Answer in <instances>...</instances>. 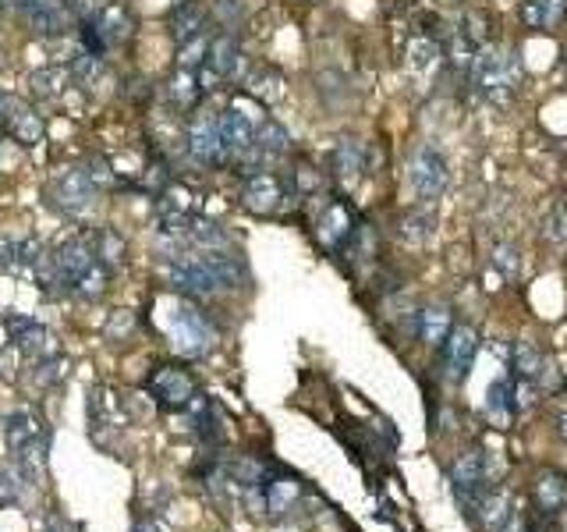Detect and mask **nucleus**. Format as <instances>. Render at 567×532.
<instances>
[{"label": "nucleus", "instance_id": "23", "mask_svg": "<svg viewBox=\"0 0 567 532\" xmlns=\"http://www.w3.org/2000/svg\"><path fill=\"white\" fill-rule=\"evenodd\" d=\"M202 259L210 263L213 277H217L220 291H234L241 288V284L249 281V270H245V263H241L238 256H231V252H202Z\"/></svg>", "mask_w": 567, "mask_h": 532}, {"label": "nucleus", "instance_id": "19", "mask_svg": "<svg viewBox=\"0 0 567 532\" xmlns=\"http://www.w3.org/2000/svg\"><path fill=\"white\" fill-rule=\"evenodd\" d=\"M454 330V316L447 306H429L419 313V320H415V337H419L422 345L429 348H443L447 345V337H451Z\"/></svg>", "mask_w": 567, "mask_h": 532}, {"label": "nucleus", "instance_id": "43", "mask_svg": "<svg viewBox=\"0 0 567 532\" xmlns=\"http://www.w3.org/2000/svg\"><path fill=\"white\" fill-rule=\"evenodd\" d=\"M500 532H529V525L521 522V518H507V525Z\"/></svg>", "mask_w": 567, "mask_h": 532}, {"label": "nucleus", "instance_id": "24", "mask_svg": "<svg viewBox=\"0 0 567 532\" xmlns=\"http://www.w3.org/2000/svg\"><path fill=\"white\" fill-rule=\"evenodd\" d=\"M96 29H100L103 43L107 47H121V43L132 36V15H128L121 4H107V8H100V15L93 18Z\"/></svg>", "mask_w": 567, "mask_h": 532}, {"label": "nucleus", "instance_id": "25", "mask_svg": "<svg viewBox=\"0 0 567 532\" xmlns=\"http://www.w3.org/2000/svg\"><path fill=\"white\" fill-rule=\"evenodd\" d=\"M433 231H436V213L429 206H415V210H408L397 220V235L408 245H426L433 238Z\"/></svg>", "mask_w": 567, "mask_h": 532}, {"label": "nucleus", "instance_id": "29", "mask_svg": "<svg viewBox=\"0 0 567 532\" xmlns=\"http://www.w3.org/2000/svg\"><path fill=\"white\" fill-rule=\"evenodd\" d=\"M167 96L178 110H195L202 96V86H199V71H188V68H178V75L171 79L167 86Z\"/></svg>", "mask_w": 567, "mask_h": 532}, {"label": "nucleus", "instance_id": "1", "mask_svg": "<svg viewBox=\"0 0 567 532\" xmlns=\"http://www.w3.org/2000/svg\"><path fill=\"white\" fill-rule=\"evenodd\" d=\"M4 440H8V451L22 462L18 469L32 483L39 465H43V454H47V426L39 423L32 412H11L4 419Z\"/></svg>", "mask_w": 567, "mask_h": 532}, {"label": "nucleus", "instance_id": "14", "mask_svg": "<svg viewBox=\"0 0 567 532\" xmlns=\"http://www.w3.org/2000/svg\"><path fill=\"white\" fill-rule=\"evenodd\" d=\"M475 352H479V334L472 327H454L447 345H443V369H447V380L461 384L468 373H472Z\"/></svg>", "mask_w": 567, "mask_h": 532}, {"label": "nucleus", "instance_id": "17", "mask_svg": "<svg viewBox=\"0 0 567 532\" xmlns=\"http://www.w3.org/2000/svg\"><path fill=\"white\" fill-rule=\"evenodd\" d=\"M366 153L369 146H362L358 139H341L330 153V178L341 188H355V181L366 174Z\"/></svg>", "mask_w": 567, "mask_h": 532}, {"label": "nucleus", "instance_id": "16", "mask_svg": "<svg viewBox=\"0 0 567 532\" xmlns=\"http://www.w3.org/2000/svg\"><path fill=\"white\" fill-rule=\"evenodd\" d=\"M206 22H210V11L202 8L199 0H181V4H174V8L167 11V29H171V40L178 43V47L206 36Z\"/></svg>", "mask_w": 567, "mask_h": 532}, {"label": "nucleus", "instance_id": "21", "mask_svg": "<svg viewBox=\"0 0 567 532\" xmlns=\"http://www.w3.org/2000/svg\"><path fill=\"white\" fill-rule=\"evenodd\" d=\"M245 86H249V96H256L259 103H280L284 93H288V79L277 68H270V64H256L249 71Z\"/></svg>", "mask_w": 567, "mask_h": 532}, {"label": "nucleus", "instance_id": "8", "mask_svg": "<svg viewBox=\"0 0 567 532\" xmlns=\"http://www.w3.org/2000/svg\"><path fill=\"white\" fill-rule=\"evenodd\" d=\"M358 231V220L344 199H330L316 217V238L327 252H344Z\"/></svg>", "mask_w": 567, "mask_h": 532}, {"label": "nucleus", "instance_id": "41", "mask_svg": "<svg viewBox=\"0 0 567 532\" xmlns=\"http://www.w3.org/2000/svg\"><path fill=\"white\" fill-rule=\"evenodd\" d=\"M128 330H132V316H128V313H117L114 320H110L107 334H110V337H125Z\"/></svg>", "mask_w": 567, "mask_h": 532}, {"label": "nucleus", "instance_id": "30", "mask_svg": "<svg viewBox=\"0 0 567 532\" xmlns=\"http://www.w3.org/2000/svg\"><path fill=\"white\" fill-rule=\"evenodd\" d=\"M8 132L15 135V142H22V146H36V142H43V135H47V125H43V118H39L36 110H15L8 121Z\"/></svg>", "mask_w": 567, "mask_h": 532}, {"label": "nucleus", "instance_id": "15", "mask_svg": "<svg viewBox=\"0 0 567 532\" xmlns=\"http://www.w3.org/2000/svg\"><path fill=\"white\" fill-rule=\"evenodd\" d=\"M8 334L11 341L22 348V355H29L32 362L54 355V334H50L43 323L29 320V316H8Z\"/></svg>", "mask_w": 567, "mask_h": 532}, {"label": "nucleus", "instance_id": "11", "mask_svg": "<svg viewBox=\"0 0 567 532\" xmlns=\"http://www.w3.org/2000/svg\"><path fill=\"white\" fill-rule=\"evenodd\" d=\"M149 394H153L160 408L181 412V408H188L195 401V380L178 366H160L149 376Z\"/></svg>", "mask_w": 567, "mask_h": 532}, {"label": "nucleus", "instance_id": "32", "mask_svg": "<svg viewBox=\"0 0 567 532\" xmlns=\"http://www.w3.org/2000/svg\"><path fill=\"white\" fill-rule=\"evenodd\" d=\"M543 238L553 245H564L567 242V199H553L543 213Z\"/></svg>", "mask_w": 567, "mask_h": 532}, {"label": "nucleus", "instance_id": "45", "mask_svg": "<svg viewBox=\"0 0 567 532\" xmlns=\"http://www.w3.org/2000/svg\"><path fill=\"white\" fill-rule=\"evenodd\" d=\"M564 71H567V57H564Z\"/></svg>", "mask_w": 567, "mask_h": 532}, {"label": "nucleus", "instance_id": "38", "mask_svg": "<svg viewBox=\"0 0 567 532\" xmlns=\"http://www.w3.org/2000/svg\"><path fill=\"white\" fill-rule=\"evenodd\" d=\"M210 15L217 18V22L224 25L227 32H231L234 25L241 22V0H213V4H210Z\"/></svg>", "mask_w": 567, "mask_h": 532}, {"label": "nucleus", "instance_id": "26", "mask_svg": "<svg viewBox=\"0 0 567 532\" xmlns=\"http://www.w3.org/2000/svg\"><path fill=\"white\" fill-rule=\"evenodd\" d=\"M185 242H192L195 249H202V252H224L227 245H231V235H227V231L217 224V220L199 217V213H195V220H192V227H188Z\"/></svg>", "mask_w": 567, "mask_h": 532}, {"label": "nucleus", "instance_id": "39", "mask_svg": "<svg viewBox=\"0 0 567 532\" xmlns=\"http://www.w3.org/2000/svg\"><path fill=\"white\" fill-rule=\"evenodd\" d=\"M493 263L504 270V277H514L521 270V252L514 249V245H497V252H493Z\"/></svg>", "mask_w": 567, "mask_h": 532}, {"label": "nucleus", "instance_id": "4", "mask_svg": "<svg viewBox=\"0 0 567 532\" xmlns=\"http://www.w3.org/2000/svg\"><path fill=\"white\" fill-rule=\"evenodd\" d=\"M238 71H241V47L234 40V32H217L210 40V50H206V64L199 68L202 93L217 89L220 82L238 79Z\"/></svg>", "mask_w": 567, "mask_h": 532}, {"label": "nucleus", "instance_id": "37", "mask_svg": "<svg viewBox=\"0 0 567 532\" xmlns=\"http://www.w3.org/2000/svg\"><path fill=\"white\" fill-rule=\"evenodd\" d=\"M429 57H440V47H436L429 36H422V40H415L412 43V50H408V64H412L415 71H426L429 68Z\"/></svg>", "mask_w": 567, "mask_h": 532}, {"label": "nucleus", "instance_id": "22", "mask_svg": "<svg viewBox=\"0 0 567 532\" xmlns=\"http://www.w3.org/2000/svg\"><path fill=\"white\" fill-rule=\"evenodd\" d=\"M518 18L529 29H557L567 18V0H525L518 8Z\"/></svg>", "mask_w": 567, "mask_h": 532}, {"label": "nucleus", "instance_id": "28", "mask_svg": "<svg viewBox=\"0 0 567 532\" xmlns=\"http://www.w3.org/2000/svg\"><path fill=\"white\" fill-rule=\"evenodd\" d=\"M256 149L263 153L266 160H277V157H284L291 149V135H288V128L284 125H277L273 118H263L259 121V132H256Z\"/></svg>", "mask_w": 567, "mask_h": 532}, {"label": "nucleus", "instance_id": "42", "mask_svg": "<svg viewBox=\"0 0 567 532\" xmlns=\"http://www.w3.org/2000/svg\"><path fill=\"white\" fill-rule=\"evenodd\" d=\"M11 114H15V103H11V96L0 89V125H8Z\"/></svg>", "mask_w": 567, "mask_h": 532}, {"label": "nucleus", "instance_id": "12", "mask_svg": "<svg viewBox=\"0 0 567 532\" xmlns=\"http://www.w3.org/2000/svg\"><path fill=\"white\" fill-rule=\"evenodd\" d=\"M291 185L280 174L273 171H256L245 178V188H241V203L252 213H273L284 199H288Z\"/></svg>", "mask_w": 567, "mask_h": 532}, {"label": "nucleus", "instance_id": "10", "mask_svg": "<svg viewBox=\"0 0 567 532\" xmlns=\"http://www.w3.org/2000/svg\"><path fill=\"white\" fill-rule=\"evenodd\" d=\"M217 118H220V139H224L227 160H231V164H238L245 153H252V149H256L259 121L252 118L249 110H241V107L220 110Z\"/></svg>", "mask_w": 567, "mask_h": 532}, {"label": "nucleus", "instance_id": "7", "mask_svg": "<svg viewBox=\"0 0 567 532\" xmlns=\"http://www.w3.org/2000/svg\"><path fill=\"white\" fill-rule=\"evenodd\" d=\"M475 86L482 89V93L490 96L493 103H507L514 93V82H518V75H514V64L511 57L497 54V50H482L479 57H475Z\"/></svg>", "mask_w": 567, "mask_h": 532}, {"label": "nucleus", "instance_id": "2", "mask_svg": "<svg viewBox=\"0 0 567 532\" xmlns=\"http://www.w3.org/2000/svg\"><path fill=\"white\" fill-rule=\"evenodd\" d=\"M167 334H171V345L178 348L181 355H188V359H199V355H206L217 345L213 323L195 306H185V302L174 306L171 316H167Z\"/></svg>", "mask_w": 567, "mask_h": 532}, {"label": "nucleus", "instance_id": "27", "mask_svg": "<svg viewBox=\"0 0 567 532\" xmlns=\"http://www.w3.org/2000/svg\"><path fill=\"white\" fill-rule=\"evenodd\" d=\"M443 57L451 61L454 71H461V75H472V71H475V57H479V47H475L472 36H468L465 29H454L451 36H447Z\"/></svg>", "mask_w": 567, "mask_h": 532}, {"label": "nucleus", "instance_id": "3", "mask_svg": "<svg viewBox=\"0 0 567 532\" xmlns=\"http://www.w3.org/2000/svg\"><path fill=\"white\" fill-rule=\"evenodd\" d=\"M96 192H100V181L93 178V167H71L50 188V206L68 213V217H78V213H86L93 206Z\"/></svg>", "mask_w": 567, "mask_h": 532}, {"label": "nucleus", "instance_id": "9", "mask_svg": "<svg viewBox=\"0 0 567 532\" xmlns=\"http://www.w3.org/2000/svg\"><path fill=\"white\" fill-rule=\"evenodd\" d=\"M451 181V171H447V160L436 153L433 146H419L412 157V188L422 203H433V199L443 196V188Z\"/></svg>", "mask_w": 567, "mask_h": 532}, {"label": "nucleus", "instance_id": "20", "mask_svg": "<svg viewBox=\"0 0 567 532\" xmlns=\"http://www.w3.org/2000/svg\"><path fill=\"white\" fill-rule=\"evenodd\" d=\"M511 373L521 376V380H536V384H546V380H553V366L550 359H546L539 348L525 345V341H518L511 352Z\"/></svg>", "mask_w": 567, "mask_h": 532}, {"label": "nucleus", "instance_id": "18", "mask_svg": "<svg viewBox=\"0 0 567 532\" xmlns=\"http://www.w3.org/2000/svg\"><path fill=\"white\" fill-rule=\"evenodd\" d=\"M454 479V490H458V497L468 504V508H475L482 497V490H486V458H482V451H465L458 458V465H454L451 472Z\"/></svg>", "mask_w": 567, "mask_h": 532}, {"label": "nucleus", "instance_id": "44", "mask_svg": "<svg viewBox=\"0 0 567 532\" xmlns=\"http://www.w3.org/2000/svg\"><path fill=\"white\" fill-rule=\"evenodd\" d=\"M560 437H564V440H567V412H564V415H560Z\"/></svg>", "mask_w": 567, "mask_h": 532}, {"label": "nucleus", "instance_id": "31", "mask_svg": "<svg viewBox=\"0 0 567 532\" xmlns=\"http://www.w3.org/2000/svg\"><path fill=\"white\" fill-rule=\"evenodd\" d=\"M288 185H291V196L309 199V196H319V192H323L327 178H323V171H319V167H312L309 160H298V167L291 171Z\"/></svg>", "mask_w": 567, "mask_h": 532}, {"label": "nucleus", "instance_id": "13", "mask_svg": "<svg viewBox=\"0 0 567 532\" xmlns=\"http://www.w3.org/2000/svg\"><path fill=\"white\" fill-rule=\"evenodd\" d=\"M15 4L25 11V18L39 36H61L75 22V11H71L68 0H15Z\"/></svg>", "mask_w": 567, "mask_h": 532}, {"label": "nucleus", "instance_id": "36", "mask_svg": "<svg viewBox=\"0 0 567 532\" xmlns=\"http://www.w3.org/2000/svg\"><path fill=\"white\" fill-rule=\"evenodd\" d=\"M29 86H32V93L43 96V100H54V96L64 89V71H61V68L32 71V75H29Z\"/></svg>", "mask_w": 567, "mask_h": 532}, {"label": "nucleus", "instance_id": "5", "mask_svg": "<svg viewBox=\"0 0 567 532\" xmlns=\"http://www.w3.org/2000/svg\"><path fill=\"white\" fill-rule=\"evenodd\" d=\"M167 277H171V288L188 298H206L220 291L217 277H213L210 263L202 259V252H181V256H174L171 266H167Z\"/></svg>", "mask_w": 567, "mask_h": 532}, {"label": "nucleus", "instance_id": "35", "mask_svg": "<svg viewBox=\"0 0 567 532\" xmlns=\"http://www.w3.org/2000/svg\"><path fill=\"white\" fill-rule=\"evenodd\" d=\"M100 71H103V57L89 54V50H78L68 64V75L78 82V86H93V82L100 79Z\"/></svg>", "mask_w": 567, "mask_h": 532}, {"label": "nucleus", "instance_id": "34", "mask_svg": "<svg viewBox=\"0 0 567 532\" xmlns=\"http://www.w3.org/2000/svg\"><path fill=\"white\" fill-rule=\"evenodd\" d=\"M93 245H96V256H100V263L110 266V270L125 263V238L114 235V231H107V227H103V231H96Z\"/></svg>", "mask_w": 567, "mask_h": 532}, {"label": "nucleus", "instance_id": "33", "mask_svg": "<svg viewBox=\"0 0 567 532\" xmlns=\"http://www.w3.org/2000/svg\"><path fill=\"white\" fill-rule=\"evenodd\" d=\"M564 497H567L564 476H557V472H543V476L536 479V501H539V508L557 511L560 504H564Z\"/></svg>", "mask_w": 567, "mask_h": 532}, {"label": "nucleus", "instance_id": "40", "mask_svg": "<svg viewBox=\"0 0 567 532\" xmlns=\"http://www.w3.org/2000/svg\"><path fill=\"white\" fill-rule=\"evenodd\" d=\"M461 29H465L468 36H472L475 47H482V43H486V36H490V32H486V29H490L486 15H475V11H472V15H465V25H461Z\"/></svg>", "mask_w": 567, "mask_h": 532}, {"label": "nucleus", "instance_id": "6", "mask_svg": "<svg viewBox=\"0 0 567 532\" xmlns=\"http://www.w3.org/2000/svg\"><path fill=\"white\" fill-rule=\"evenodd\" d=\"M188 153H192V160H199V164L206 167H227L231 160H227V149H224V139H220V118L217 114H210V110H199L192 121H188Z\"/></svg>", "mask_w": 567, "mask_h": 532}]
</instances>
